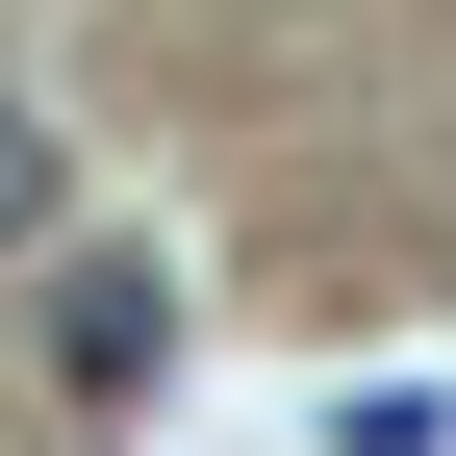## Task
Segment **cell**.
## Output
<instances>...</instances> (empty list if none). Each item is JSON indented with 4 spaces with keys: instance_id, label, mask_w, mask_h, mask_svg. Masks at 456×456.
<instances>
[{
    "instance_id": "cell-1",
    "label": "cell",
    "mask_w": 456,
    "mask_h": 456,
    "mask_svg": "<svg viewBox=\"0 0 456 456\" xmlns=\"http://www.w3.org/2000/svg\"><path fill=\"white\" fill-rule=\"evenodd\" d=\"M152 355H178V279L152 254H77L51 279V406H152Z\"/></svg>"
},
{
    "instance_id": "cell-2",
    "label": "cell",
    "mask_w": 456,
    "mask_h": 456,
    "mask_svg": "<svg viewBox=\"0 0 456 456\" xmlns=\"http://www.w3.org/2000/svg\"><path fill=\"white\" fill-rule=\"evenodd\" d=\"M26 228H77V152H51V102H0V254Z\"/></svg>"
},
{
    "instance_id": "cell-3",
    "label": "cell",
    "mask_w": 456,
    "mask_h": 456,
    "mask_svg": "<svg viewBox=\"0 0 456 456\" xmlns=\"http://www.w3.org/2000/svg\"><path fill=\"white\" fill-rule=\"evenodd\" d=\"M330 456H456V406H431V380H355V406H330Z\"/></svg>"
}]
</instances>
